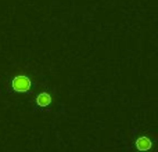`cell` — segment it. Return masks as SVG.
Returning <instances> with one entry per match:
<instances>
[{
    "instance_id": "3957f363",
    "label": "cell",
    "mask_w": 158,
    "mask_h": 152,
    "mask_svg": "<svg viewBox=\"0 0 158 152\" xmlns=\"http://www.w3.org/2000/svg\"><path fill=\"white\" fill-rule=\"evenodd\" d=\"M36 104L39 106H47L52 104V95L47 94V93H40V94L36 97Z\"/></svg>"
},
{
    "instance_id": "7a4b0ae2",
    "label": "cell",
    "mask_w": 158,
    "mask_h": 152,
    "mask_svg": "<svg viewBox=\"0 0 158 152\" xmlns=\"http://www.w3.org/2000/svg\"><path fill=\"white\" fill-rule=\"evenodd\" d=\"M151 140L148 137H140L136 141V148L139 151H148L151 148Z\"/></svg>"
},
{
    "instance_id": "6da1fadb",
    "label": "cell",
    "mask_w": 158,
    "mask_h": 152,
    "mask_svg": "<svg viewBox=\"0 0 158 152\" xmlns=\"http://www.w3.org/2000/svg\"><path fill=\"white\" fill-rule=\"evenodd\" d=\"M13 87L15 91H19V93H24V91H28L31 89V80L28 76L25 75H18L13 79Z\"/></svg>"
}]
</instances>
